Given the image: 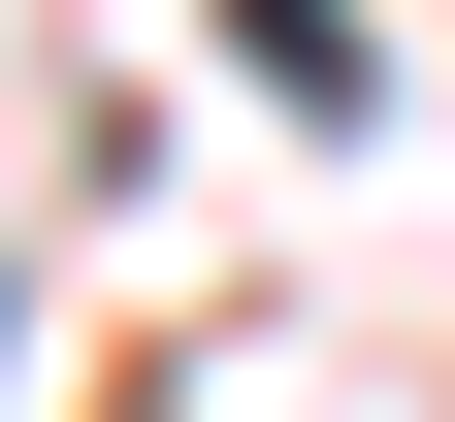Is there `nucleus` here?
Masks as SVG:
<instances>
[{
  "label": "nucleus",
  "instance_id": "f257e3e1",
  "mask_svg": "<svg viewBox=\"0 0 455 422\" xmlns=\"http://www.w3.org/2000/svg\"><path fill=\"white\" fill-rule=\"evenodd\" d=\"M228 33H260V98H358V33H325V0H228Z\"/></svg>",
  "mask_w": 455,
  "mask_h": 422
}]
</instances>
